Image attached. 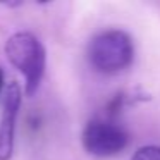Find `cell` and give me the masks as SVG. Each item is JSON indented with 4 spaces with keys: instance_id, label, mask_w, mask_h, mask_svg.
Instances as JSON below:
<instances>
[{
    "instance_id": "cell-6",
    "label": "cell",
    "mask_w": 160,
    "mask_h": 160,
    "mask_svg": "<svg viewBox=\"0 0 160 160\" xmlns=\"http://www.w3.org/2000/svg\"><path fill=\"white\" fill-rule=\"evenodd\" d=\"M2 84H4V71L0 67V90H2Z\"/></svg>"
},
{
    "instance_id": "cell-4",
    "label": "cell",
    "mask_w": 160,
    "mask_h": 160,
    "mask_svg": "<svg viewBox=\"0 0 160 160\" xmlns=\"http://www.w3.org/2000/svg\"><path fill=\"white\" fill-rule=\"evenodd\" d=\"M22 100V91L18 81H12L5 91L4 108L0 117V160H11L14 153L16 121L19 115Z\"/></svg>"
},
{
    "instance_id": "cell-3",
    "label": "cell",
    "mask_w": 160,
    "mask_h": 160,
    "mask_svg": "<svg viewBox=\"0 0 160 160\" xmlns=\"http://www.w3.org/2000/svg\"><path fill=\"white\" fill-rule=\"evenodd\" d=\"M83 146L90 155L112 157L128 146V132L107 121H90L83 131Z\"/></svg>"
},
{
    "instance_id": "cell-2",
    "label": "cell",
    "mask_w": 160,
    "mask_h": 160,
    "mask_svg": "<svg viewBox=\"0 0 160 160\" xmlns=\"http://www.w3.org/2000/svg\"><path fill=\"white\" fill-rule=\"evenodd\" d=\"M91 66L103 74H115L131 66L134 45L128 33L110 29L97 35L88 47Z\"/></svg>"
},
{
    "instance_id": "cell-1",
    "label": "cell",
    "mask_w": 160,
    "mask_h": 160,
    "mask_svg": "<svg viewBox=\"0 0 160 160\" xmlns=\"http://www.w3.org/2000/svg\"><path fill=\"white\" fill-rule=\"evenodd\" d=\"M5 55L9 62L24 76V91L28 97L38 91L47 67V52L38 38L31 33H16L5 42Z\"/></svg>"
},
{
    "instance_id": "cell-5",
    "label": "cell",
    "mask_w": 160,
    "mask_h": 160,
    "mask_svg": "<svg viewBox=\"0 0 160 160\" xmlns=\"http://www.w3.org/2000/svg\"><path fill=\"white\" fill-rule=\"evenodd\" d=\"M131 160H160V146L155 145L141 146L134 152Z\"/></svg>"
}]
</instances>
